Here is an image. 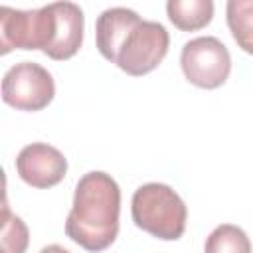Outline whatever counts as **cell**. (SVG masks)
<instances>
[{
    "label": "cell",
    "mask_w": 253,
    "mask_h": 253,
    "mask_svg": "<svg viewBox=\"0 0 253 253\" xmlns=\"http://www.w3.org/2000/svg\"><path fill=\"white\" fill-rule=\"evenodd\" d=\"M95 36L101 55L132 77L154 71L170 45V36L160 22L142 20L134 10L123 6L99 14Z\"/></svg>",
    "instance_id": "obj_1"
},
{
    "label": "cell",
    "mask_w": 253,
    "mask_h": 253,
    "mask_svg": "<svg viewBox=\"0 0 253 253\" xmlns=\"http://www.w3.org/2000/svg\"><path fill=\"white\" fill-rule=\"evenodd\" d=\"M121 188L107 172H87L79 178L73 206L65 219V235L91 253L105 251L119 235Z\"/></svg>",
    "instance_id": "obj_2"
},
{
    "label": "cell",
    "mask_w": 253,
    "mask_h": 253,
    "mask_svg": "<svg viewBox=\"0 0 253 253\" xmlns=\"http://www.w3.org/2000/svg\"><path fill=\"white\" fill-rule=\"evenodd\" d=\"M130 215L134 225L152 237L176 241L184 235L188 210L178 192L168 184L148 182L132 194Z\"/></svg>",
    "instance_id": "obj_3"
},
{
    "label": "cell",
    "mask_w": 253,
    "mask_h": 253,
    "mask_svg": "<svg viewBox=\"0 0 253 253\" xmlns=\"http://www.w3.org/2000/svg\"><path fill=\"white\" fill-rule=\"evenodd\" d=\"M55 38V12L53 4L38 10L0 8V51L10 49H49Z\"/></svg>",
    "instance_id": "obj_4"
},
{
    "label": "cell",
    "mask_w": 253,
    "mask_h": 253,
    "mask_svg": "<svg viewBox=\"0 0 253 253\" xmlns=\"http://www.w3.org/2000/svg\"><path fill=\"white\" fill-rule=\"evenodd\" d=\"M180 65L192 85L200 89H217L231 73V55L221 40L200 36L184 43Z\"/></svg>",
    "instance_id": "obj_5"
},
{
    "label": "cell",
    "mask_w": 253,
    "mask_h": 253,
    "mask_svg": "<svg viewBox=\"0 0 253 253\" xmlns=\"http://www.w3.org/2000/svg\"><path fill=\"white\" fill-rule=\"evenodd\" d=\"M55 95L51 73L36 61L12 65L2 79V99L16 111H42Z\"/></svg>",
    "instance_id": "obj_6"
},
{
    "label": "cell",
    "mask_w": 253,
    "mask_h": 253,
    "mask_svg": "<svg viewBox=\"0 0 253 253\" xmlns=\"http://www.w3.org/2000/svg\"><path fill=\"white\" fill-rule=\"evenodd\" d=\"M16 172L28 186L45 190L65 178L67 158L51 144L32 142L18 152Z\"/></svg>",
    "instance_id": "obj_7"
},
{
    "label": "cell",
    "mask_w": 253,
    "mask_h": 253,
    "mask_svg": "<svg viewBox=\"0 0 253 253\" xmlns=\"http://www.w3.org/2000/svg\"><path fill=\"white\" fill-rule=\"evenodd\" d=\"M53 12H55V38L49 49L45 51V55L55 61H63L73 57L83 43L85 16L83 10L73 2H53Z\"/></svg>",
    "instance_id": "obj_8"
},
{
    "label": "cell",
    "mask_w": 253,
    "mask_h": 253,
    "mask_svg": "<svg viewBox=\"0 0 253 253\" xmlns=\"http://www.w3.org/2000/svg\"><path fill=\"white\" fill-rule=\"evenodd\" d=\"M168 20L182 32H196L206 28L213 18L211 0H168Z\"/></svg>",
    "instance_id": "obj_9"
},
{
    "label": "cell",
    "mask_w": 253,
    "mask_h": 253,
    "mask_svg": "<svg viewBox=\"0 0 253 253\" xmlns=\"http://www.w3.org/2000/svg\"><path fill=\"white\" fill-rule=\"evenodd\" d=\"M225 18L235 43L253 55V0H229Z\"/></svg>",
    "instance_id": "obj_10"
},
{
    "label": "cell",
    "mask_w": 253,
    "mask_h": 253,
    "mask_svg": "<svg viewBox=\"0 0 253 253\" xmlns=\"http://www.w3.org/2000/svg\"><path fill=\"white\" fill-rule=\"evenodd\" d=\"M204 253H251V241L241 227L221 223L208 235Z\"/></svg>",
    "instance_id": "obj_11"
},
{
    "label": "cell",
    "mask_w": 253,
    "mask_h": 253,
    "mask_svg": "<svg viewBox=\"0 0 253 253\" xmlns=\"http://www.w3.org/2000/svg\"><path fill=\"white\" fill-rule=\"evenodd\" d=\"M2 253H26L30 233L22 217L10 213L8 204H4V217H2Z\"/></svg>",
    "instance_id": "obj_12"
},
{
    "label": "cell",
    "mask_w": 253,
    "mask_h": 253,
    "mask_svg": "<svg viewBox=\"0 0 253 253\" xmlns=\"http://www.w3.org/2000/svg\"><path fill=\"white\" fill-rule=\"evenodd\" d=\"M40 253H71V251H67L65 247H61V245H57V243H51V245H45Z\"/></svg>",
    "instance_id": "obj_13"
}]
</instances>
